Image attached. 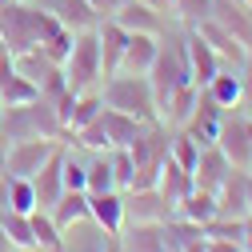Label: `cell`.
<instances>
[{
	"mask_svg": "<svg viewBox=\"0 0 252 252\" xmlns=\"http://www.w3.org/2000/svg\"><path fill=\"white\" fill-rule=\"evenodd\" d=\"M60 20H52L44 8H36L32 0H4L0 4V48L20 56L28 48H44L56 32H60Z\"/></svg>",
	"mask_w": 252,
	"mask_h": 252,
	"instance_id": "1",
	"label": "cell"
},
{
	"mask_svg": "<svg viewBox=\"0 0 252 252\" xmlns=\"http://www.w3.org/2000/svg\"><path fill=\"white\" fill-rule=\"evenodd\" d=\"M148 84H152V96H156V112H160V104L172 96L176 88L192 84V72H188V48H184V24L180 20H172L160 32V48H156V60L148 68Z\"/></svg>",
	"mask_w": 252,
	"mask_h": 252,
	"instance_id": "2",
	"label": "cell"
},
{
	"mask_svg": "<svg viewBox=\"0 0 252 252\" xmlns=\"http://www.w3.org/2000/svg\"><path fill=\"white\" fill-rule=\"evenodd\" d=\"M64 140V124H60L56 100L36 96L28 104H12V108H0V140L12 144V140Z\"/></svg>",
	"mask_w": 252,
	"mask_h": 252,
	"instance_id": "3",
	"label": "cell"
},
{
	"mask_svg": "<svg viewBox=\"0 0 252 252\" xmlns=\"http://www.w3.org/2000/svg\"><path fill=\"white\" fill-rule=\"evenodd\" d=\"M100 96H104V108L128 112V116H136L140 124L160 120L148 76H136V72H112V76H104V84H100Z\"/></svg>",
	"mask_w": 252,
	"mask_h": 252,
	"instance_id": "4",
	"label": "cell"
},
{
	"mask_svg": "<svg viewBox=\"0 0 252 252\" xmlns=\"http://www.w3.org/2000/svg\"><path fill=\"white\" fill-rule=\"evenodd\" d=\"M168 140H172V128L164 120H152L140 128V136L128 144L132 152V164H136V176H132V188H148L156 184V176H160L164 160H168Z\"/></svg>",
	"mask_w": 252,
	"mask_h": 252,
	"instance_id": "5",
	"label": "cell"
},
{
	"mask_svg": "<svg viewBox=\"0 0 252 252\" xmlns=\"http://www.w3.org/2000/svg\"><path fill=\"white\" fill-rule=\"evenodd\" d=\"M64 84L72 92H88V88H100L104 84V64H100V40H96V28L72 36V48L64 56Z\"/></svg>",
	"mask_w": 252,
	"mask_h": 252,
	"instance_id": "6",
	"label": "cell"
},
{
	"mask_svg": "<svg viewBox=\"0 0 252 252\" xmlns=\"http://www.w3.org/2000/svg\"><path fill=\"white\" fill-rule=\"evenodd\" d=\"M212 144L224 152V160L232 168H252V116L240 108H228Z\"/></svg>",
	"mask_w": 252,
	"mask_h": 252,
	"instance_id": "7",
	"label": "cell"
},
{
	"mask_svg": "<svg viewBox=\"0 0 252 252\" xmlns=\"http://www.w3.org/2000/svg\"><path fill=\"white\" fill-rule=\"evenodd\" d=\"M172 216V204L160 196V188H124V224H164Z\"/></svg>",
	"mask_w": 252,
	"mask_h": 252,
	"instance_id": "8",
	"label": "cell"
},
{
	"mask_svg": "<svg viewBox=\"0 0 252 252\" xmlns=\"http://www.w3.org/2000/svg\"><path fill=\"white\" fill-rule=\"evenodd\" d=\"M108 20H116L124 32H148V36H160L164 28L172 24V16L156 12L152 4H144V0H120L116 12H112Z\"/></svg>",
	"mask_w": 252,
	"mask_h": 252,
	"instance_id": "9",
	"label": "cell"
},
{
	"mask_svg": "<svg viewBox=\"0 0 252 252\" xmlns=\"http://www.w3.org/2000/svg\"><path fill=\"white\" fill-rule=\"evenodd\" d=\"M36 8H44L52 20H60L68 32H88L100 24V12L92 8V0H32Z\"/></svg>",
	"mask_w": 252,
	"mask_h": 252,
	"instance_id": "10",
	"label": "cell"
},
{
	"mask_svg": "<svg viewBox=\"0 0 252 252\" xmlns=\"http://www.w3.org/2000/svg\"><path fill=\"white\" fill-rule=\"evenodd\" d=\"M224 112H228V108H220V104L208 96V92L200 88L192 112H188V120H184V132H192V136L208 148V144L216 140V132H220V120H224Z\"/></svg>",
	"mask_w": 252,
	"mask_h": 252,
	"instance_id": "11",
	"label": "cell"
},
{
	"mask_svg": "<svg viewBox=\"0 0 252 252\" xmlns=\"http://www.w3.org/2000/svg\"><path fill=\"white\" fill-rule=\"evenodd\" d=\"M184 48H188V72H192V84L196 88H204L220 68H224V64H220V56L212 52V44L196 32V28H184Z\"/></svg>",
	"mask_w": 252,
	"mask_h": 252,
	"instance_id": "12",
	"label": "cell"
},
{
	"mask_svg": "<svg viewBox=\"0 0 252 252\" xmlns=\"http://www.w3.org/2000/svg\"><path fill=\"white\" fill-rule=\"evenodd\" d=\"M60 140H12L8 144V176H32L48 156L56 152Z\"/></svg>",
	"mask_w": 252,
	"mask_h": 252,
	"instance_id": "13",
	"label": "cell"
},
{
	"mask_svg": "<svg viewBox=\"0 0 252 252\" xmlns=\"http://www.w3.org/2000/svg\"><path fill=\"white\" fill-rule=\"evenodd\" d=\"M212 20L232 32L244 48H252V4L248 0H212Z\"/></svg>",
	"mask_w": 252,
	"mask_h": 252,
	"instance_id": "14",
	"label": "cell"
},
{
	"mask_svg": "<svg viewBox=\"0 0 252 252\" xmlns=\"http://www.w3.org/2000/svg\"><path fill=\"white\" fill-rule=\"evenodd\" d=\"M196 32H200V36H204V40L212 44V52L220 56V64H232V68H240V64H244V56L252 52V48H244V44H240V40H236L232 32H224V28H220V24L212 20V16L196 24Z\"/></svg>",
	"mask_w": 252,
	"mask_h": 252,
	"instance_id": "15",
	"label": "cell"
},
{
	"mask_svg": "<svg viewBox=\"0 0 252 252\" xmlns=\"http://www.w3.org/2000/svg\"><path fill=\"white\" fill-rule=\"evenodd\" d=\"M244 188H248V168H228V176L216 188V212L220 216H248Z\"/></svg>",
	"mask_w": 252,
	"mask_h": 252,
	"instance_id": "16",
	"label": "cell"
},
{
	"mask_svg": "<svg viewBox=\"0 0 252 252\" xmlns=\"http://www.w3.org/2000/svg\"><path fill=\"white\" fill-rule=\"evenodd\" d=\"M88 216L96 220L100 228L120 232V228H124V192H120V188H108V192H88Z\"/></svg>",
	"mask_w": 252,
	"mask_h": 252,
	"instance_id": "17",
	"label": "cell"
},
{
	"mask_svg": "<svg viewBox=\"0 0 252 252\" xmlns=\"http://www.w3.org/2000/svg\"><path fill=\"white\" fill-rule=\"evenodd\" d=\"M32 180V188H36V204L40 208H52L56 204V196L64 192V172H60V144H56V152L48 156V160L28 176Z\"/></svg>",
	"mask_w": 252,
	"mask_h": 252,
	"instance_id": "18",
	"label": "cell"
},
{
	"mask_svg": "<svg viewBox=\"0 0 252 252\" xmlns=\"http://www.w3.org/2000/svg\"><path fill=\"white\" fill-rule=\"evenodd\" d=\"M156 48H160V36H148V32H128V44H124V60H120V72H136L148 76Z\"/></svg>",
	"mask_w": 252,
	"mask_h": 252,
	"instance_id": "19",
	"label": "cell"
},
{
	"mask_svg": "<svg viewBox=\"0 0 252 252\" xmlns=\"http://www.w3.org/2000/svg\"><path fill=\"white\" fill-rule=\"evenodd\" d=\"M96 40H100V64H104V76L120 72V60H124L128 32H124L116 20H100V24H96Z\"/></svg>",
	"mask_w": 252,
	"mask_h": 252,
	"instance_id": "20",
	"label": "cell"
},
{
	"mask_svg": "<svg viewBox=\"0 0 252 252\" xmlns=\"http://www.w3.org/2000/svg\"><path fill=\"white\" fill-rule=\"evenodd\" d=\"M116 240H120V252H168L164 224H124Z\"/></svg>",
	"mask_w": 252,
	"mask_h": 252,
	"instance_id": "21",
	"label": "cell"
},
{
	"mask_svg": "<svg viewBox=\"0 0 252 252\" xmlns=\"http://www.w3.org/2000/svg\"><path fill=\"white\" fill-rule=\"evenodd\" d=\"M100 128H104V140H108V148H128V144L140 136V128H144V124H140L136 116H128V112L104 108V112H100Z\"/></svg>",
	"mask_w": 252,
	"mask_h": 252,
	"instance_id": "22",
	"label": "cell"
},
{
	"mask_svg": "<svg viewBox=\"0 0 252 252\" xmlns=\"http://www.w3.org/2000/svg\"><path fill=\"white\" fill-rule=\"evenodd\" d=\"M156 188H160V196H164V200L172 204V212H176V204L196 188V180H192V172H188V168H180L172 156H168L164 168H160V176H156Z\"/></svg>",
	"mask_w": 252,
	"mask_h": 252,
	"instance_id": "23",
	"label": "cell"
},
{
	"mask_svg": "<svg viewBox=\"0 0 252 252\" xmlns=\"http://www.w3.org/2000/svg\"><path fill=\"white\" fill-rule=\"evenodd\" d=\"M228 160H224V152H220L216 144H208V148H200V160H196V168H192V180H196V188H208V192H216L220 188V180L228 176Z\"/></svg>",
	"mask_w": 252,
	"mask_h": 252,
	"instance_id": "24",
	"label": "cell"
},
{
	"mask_svg": "<svg viewBox=\"0 0 252 252\" xmlns=\"http://www.w3.org/2000/svg\"><path fill=\"white\" fill-rule=\"evenodd\" d=\"M204 92L220 104V108H240V68H232V64H224L208 84H204Z\"/></svg>",
	"mask_w": 252,
	"mask_h": 252,
	"instance_id": "25",
	"label": "cell"
},
{
	"mask_svg": "<svg viewBox=\"0 0 252 252\" xmlns=\"http://www.w3.org/2000/svg\"><path fill=\"white\" fill-rule=\"evenodd\" d=\"M172 216H180V220H192V224H208V220L216 216V192H208V188H192L180 204H176V212Z\"/></svg>",
	"mask_w": 252,
	"mask_h": 252,
	"instance_id": "26",
	"label": "cell"
},
{
	"mask_svg": "<svg viewBox=\"0 0 252 252\" xmlns=\"http://www.w3.org/2000/svg\"><path fill=\"white\" fill-rule=\"evenodd\" d=\"M84 188H88V192H108V188H116V180H112V160H108V148H88Z\"/></svg>",
	"mask_w": 252,
	"mask_h": 252,
	"instance_id": "27",
	"label": "cell"
},
{
	"mask_svg": "<svg viewBox=\"0 0 252 252\" xmlns=\"http://www.w3.org/2000/svg\"><path fill=\"white\" fill-rule=\"evenodd\" d=\"M196 84H184V88H176L172 96L160 104V120L168 124V128H184V120H188V112H192V104H196Z\"/></svg>",
	"mask_w": 252,
	"mask_h": 252,
	"instance_id": "28",
	"label": "cell"
},
{
	"mask_svg": "<svg viewBox=\"0 0 252 252\" xmlns=\"http://www.w3.org/2000/svg\"><path fill=\"white\" fill-rule=\"evenodd\" d=\"M48 212H52L56 224L64 228V224H72V220L88 216V192H84V188H64V192L56 196V204H52Z\"/></svg>",
	"mask_w": 252,
	"mask_h": 252,
	"instance_id": "29",
	"label": "cell"
},
{
	"mask_svg": "<svg viewBox=\"0 0 252 252\" xmlns=\"http://www.w3.org/2000/svg\"><path fill=\"white\" fill-rule=\"evenodd\" d=\"M4 208L24 212V216L40 208V204H36V188H32L28 176H8V180H4Z\"/></svg>",
	"mask_w": 252,
	"mask_h": 252,
	"instance_id": "30",
	"label": "cell"
},
{
	"mask_svg": "<svg viewBox=\"0 0 252 252\" xmlns=\"http://www.w3.org/2000/svg\"><path fill=\"white\" fill-rule=\"evenodd\" d=\"M200 140L192 136V132H184V128H172V140H168V156H172V160L180 164V168H188V172H192L196 168V160H200Z\"/></svg>",
	"mask_w": 252,
	"mask_h": 252,
	"instance_id": "31",
	"label": "cell"
},
{
	"mask_svg": "<svg viewBox=\"0 0 252 252\" xmlns=\"http://www.w3.org/2000/svg\"><path fill=\"white\" fill-rule=\"evenodd\" d=\"M28 224H32V240L40 248H56L60 244V224L52 220L48 208H36V212H28Z\"/></svg>",
	"mask_w": 252,
	"mask_h": 252,
	"instance_id": "32",
	"label": "cell"
},
{
	"mask_svg": "<svg viewBox=\"0 0 252 252\" xmlns=\"http://www.w3.org/2000/svg\"><path fill=\"white\" fill-rule=\"evenodd\" d=\"M0 224H4V232H8V240H12L16 248H24V244H36V240H32V224H28V216H24V212L4 208V212H0Z\"/></svg>",
	"mask_w": 252,
	"mask_h": 252,
	"instance_id": "33",
	"label": "cell"
},
{
	"mask_svg": "<svg viewBox=\"0 0 252 252\" xmlns=\"http://www.w3.org/2000/svg\"><path fill=\"white\" fill-rule=\"evenodd\" d=\"M108 160H112V180L116 188H132V176H136V164H132V152L128 148H108Z\"/></svg>",
	"mask_w": 252,
	"mask_h": 252,
	"instance_id": "34",
	"label": "cell"
},
{
	"mask_svg": "<svg viewBox=\"0 0 252 252\" xmlns=\"http://www.w3.org/2000/svg\"><path fill=\"white\" fill-rule=\"evenodd\" d=\"M208 16H212V0H176V20L184 28H196Z\"/></svg>",
	"mask_w": 252,
	"mask_h": 252,
	"instance_id": "35",
	"label": "cell"
},
{
	"mask_svg": "<svg viewBox=\"0 0 252 252\" xmlns=\"http://www.w3.org/2000/svg\"><path fill=\"white\" fill-rule=\"evenodd\" d=\"M240 112L252 116V52L244 56V64H240Z\"/></svg>",
	"mask_w": 252,
	"mask_h": 252,
	"instance_id": "36",
	"label": "cell"
},
{
	"mask_svg": "<svg viewBox=\"0 0 252 252\" xmlns=\"http://www.w3.org/2000/svg\"><path fill=\"white\" fill-rule=\"evenodd\" d=\"M208 252H244L236 240H220V236H208Z\"/></svg>",
	"mask_w": 252,
	"mask_h": 252,
	"instance_id": "37",
	"label": "cell"
},
{
	"mask_svg": "<svg viewBox=\"0 0 252 252\" xmlns=\"http://www.w3.org/2000/svg\"><path fill=\"white\" fill-rule=\"evenodd\" d=\"M144 4H152L156 12H164V16H172V20H176V0H144Z\"/></svg>",
	"mask_w": 252,
	"mask_h": 252,
	"instance_id": "38",
	"label": "cell"
},
{
	"mask_svg": "<svg viewBox=\"0 0 252 252\" xmlns=\"http://www.w3.org/2000/svg\"><path fill=\"white\" fill-rule=\"evenodd\" d=\"M240 248L252 252V216H244V228H240Z\"/></svg>",
	"mask_w": 252,
	"mask_h": 252,
	"instance_id": "39",
	"label": "cell"
},
{
	"mask_svg": "<svg viewBox=\"0 0 252 252\" xmlns=\"http://www.w3.org/2000/svg\"><path fill=\"white\" fill-rule=\"evenodd\" d=\"M12 248H16V244L8 240V232H4V224H0V252H12Z\"/></svg>",
	"mask_w": 252,
	"mask_h": 252,
	"instance_id": "40",
	"label": "cell"
},
{
	"mask_svg": "<svg viewBox=\"0 0 252 252\" xmlns=\"http://www.w3.org/2000/svg\"><path fill=\"white\" fill-rule=\"evenodd\" d=\"M244 200H248V216H252V172H248V188H244Z\"/></svg>",
	"mask_w": 252,
	"mask_h": 252,
	"instance_id": "41",
	"label": "cell"
},
{
	"mask_svg": "<svg viewBox=\"0 0 252 252\" xmlns=\"http://www.w3.org/2000/svg\"><path fill=\"white\" fill-rule=\"evenodd\" d=\"M12 252H48V248H40V244H24V248H12Z\"/></svg>",
	"mask_w": 252,
	"mask_h": 252,
	"instance_id": "42",
	"label": "cell"
},
{
	"mask_svg": "<svg viewBox=\"0 0 252 252\" xmlns=\"http://www.w3.org/2000/svg\"><path fill=\"white\" fill-rule=\"evenodd\" d=\"M0 4H4V0H0Z\"/></svg>",
	"mask_w": 252,
	"mask_h": 252,
	"instance_id": "43",
	"label": "cell"
},
{
	"mask_svg": "<svg viewBox=\"0 0 252 252\" xmlns=\"http://www.w3.org/2000/svg\"><path fill=\"white\" fill-rule=\"evenodd\" d=\"M248 4H252V0H248Z\"/></svg>",
	"mask_w": 252,
	"mask_h": 252,
	"instance_id": "44",
	"label": "cell"
}]
</instances>
